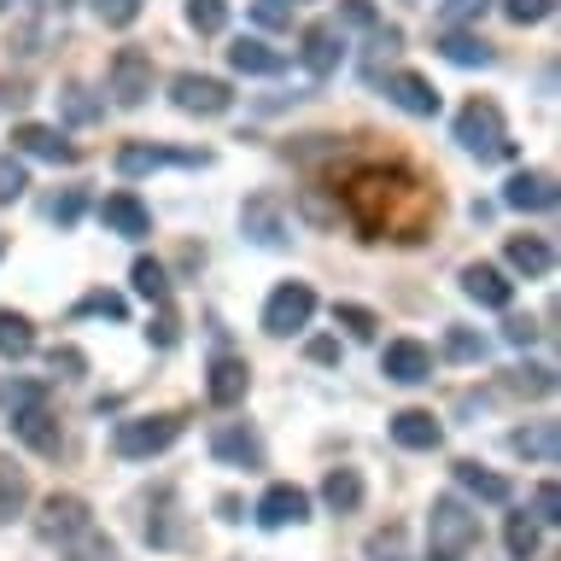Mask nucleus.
I'll return each instance as SVG.
<instances>
[{
    "label": "nucleus",
    "instance_id": "45",
    "mask_svg": "<svg viewBox=\"0 0 561 561\" xmlns=\"http://www.w3.org/2000/svg\"><path fill=\"white\" fill-rule=\"evenodd\" d=\"M82 210H88V199H82V193H77V187H70V193H65V199H59V205H53V222H65V228H70V222H77V217H82Z\"/></svg>",
    "mask_w": 561,
    "mask_h": 561
},
{
    "label": "nucleus",
    "instance_id": "39",
    "mask_svg": "<svg viewBox=\"0 0 561 561\" xmlns=\"http://www.w3.org/2000/svg\"><path fill=\"white\" fill-rule=\"evenodd\" d=\"M333 322H340V328H351V333H357V340H375V310H363V305H333Z\"/></svg>",
    "mask_w": 561,
    "mask_h": 561
},
{
    "label": "nucleus",
    "instance_id": "51",
    "mask_svg": "<svg viewBox=\"0 0 561 561\" xmlns=\"http://www.w3.org/2000/svg\"><path fill=\"white\" fill-rule=\"evenodd\" d=\"M310 357H316V363H340V345H333V340H316Z\"/></svg>",
    "mask_w": 561,
    "mask_h": 561
},
{
    "label": "nucleus",
    "instance_id": "19",
    "mask_svg": "<svg viewBox=\"0 0 561 561\" xmlns=\"http://www.w3.org/2000/svg\"><path fill=\"white\" fill-rule=\"evenodd\" d=\"M508 270L526 275V280H543L556 270V245L543 234H508Z\"/></svg>",
    "mask_w": 561,
    "mask_h": 561
},
{
    "label": "nucleus",
    "instance_id": "23",
    "mask_svg": "<svg viewBox=\"0 0 561 561\" xmlns=\"http://www.w3.org/2000/svg\"><path fill=\"white\" fill-rule=\"evenodd\" d=\"M228 65L240 70V77H280V53L270 47V42H257V35H240L234 47H228Z\"/></svg>",
    "mask_w": 561,
    "mask_h": 561
},
{
    "label": "nucleus",
    "instance_id": "21",
    "mask_svg": "<svg viewBox=\"0 0 561 561\" xmlns=\"http://www.w3.org/2000/svg\"><path fill=\"white\" fill-rule=\"evenodd\" d=\"M503 205L508 210H556V182H550V175H538V170H520V175H508Z\"/></svg>",
    "mask_w": 561,
    "mask_h": 561
},
{
    "label": "nucleus",
    "instance_id": "49",
    "mask_svg": "<svg viewBox=\"0 0 561 561\" xmlns=\"http://www.w3.org/2000/svg\"><path fill=\"white\" fill-rule=\"evenodd\" d=\"M24 100H30V88H24V82H12V77L0 82V105H24Z\"/></svg>",
    "mask_w": 561,
    "mask_h": 561
},
{
    "label": "nucleus",
    "instance_id": "29",
    "mask_svg": "<svg viewBox=\"0 0 561 561\" xmlns=\"http://www.w3.org/2000/svg\"><path fill=\"white\" fill-rule=\"evenodd\" d=\"M30 351H35V328H30V316L0 310V357L18 363V357H30Z\"/></svg>",
    "mask_w": 561,
    "mask_h": 561
},
{
    "label": "nucleus",
    "instance_id": "22",
    "mask_svg": "<svg viewBox=\"0 0 561 561\" xmlns=\"http://www.w3.org/2000/svg\"><path fill=\"white\" fill-rule=\"evenodd\" d=\"M392 438H398L403 450H438L445 427H438L433 410H398V415H392Z\"/></svg>",
    "mask_w": 561,
    "mask_h": 561
},
{
    "label": "nucleus",
    "instance_id": "11",
    "mask_svg": "<svg viewBox=\"0 0 561 561\" xmlns=\"http://www.w3.org/2000/svg\"><path fill=\"white\" fill-rule=\"evenodd\" d=\"M380 368H386V380H398V386H421V380H433V351L421 340H392Z\"/></svg>",
    "mask_w": 561,
    "mask_h": 561
},
{
    "label": "nucleus",
    "instance_id": "27",
    "mask_svg": "<svg viewBox=\"0 0 561 561\" xmlns=\"http://www.w3.org/2000/svg\"><path fill=\"white\" fill-rule=\"evenodd\" d=\"M24 503H30V473L18 468L7 450H0V526L24 515Z\"/></svg>",
    "mask_w": 561,
    "mask_h": 561
},
{
    "label": "nucleus",
    "instance_id": "8",
    "mask_svg": "<svg viewBox=\"0 0 561 561\" xmlns=\"http://www.w3.org/2000/svg\"><path fill=\"white\" fill-rule=\"evenodd\" d=\"M12 433L24 438V445H30L35 456H59V445H65L59 421H53V410H47L42 398H35V403H24V410H12Z\"/></svg>",
    "mask_w": 561,
    "mask_h": 561
},
{
    "label": "nucleus",
    "instance_id": "38",
    "mask_svg": "<svg viewBox=\"0 0 561 561\" xmlns=\"http://www.w3.org/2000/svg\"><path fill=\"white\" fill-rule=\"evenodd\" d=\"M94 12H100L105 30H129L140 18V0H94Z\"/></svg>",
    "mask_w": 561,
    "mask_h": 561
},
{
    "label": "nucleus",
    "instance_id": "32",
    "mask_svg": "<svg viewBox=\"0 0 561 561\" xmlns=\"http://www.w3.org/2000/svg\"><path fill=\"white\" fill-rule=\"evenodd\" d=\"M508 392H520V398H550V392H556V368H543V363L508 368Z\"/></svg>",
    "mask_w": 561,
    "mask_h": 561
},
{
    "label": "nucleus",
    "instance_id": "47",
    "mask_svg": "<svg viewBox=\"0 0 561 561\" xmlns=\"http://www.w3.org/2000/svg\"><path fill=\"white\" fill-rule=\"evenodd\" d=\"M53 375L77 380V375H82V351H70V345H65V351H53Z\"/></svg>",
    "mask_w": 561,
    "mask_h": 561
},
{
    "label": "nucleus",
    "instance_id": "50",
    "mask_svg": "<svg viewBox=\"0 0 561 561\" xmlns=\"http://www.w3.org/2000/svg\"><path fill=\"white\" fill-rule=\"evenodd\" d=\"M345 18L351 24H375V7H368V0H345Z\"/></svg>",
    "mask_w": 561,
    "mask_h": 561
},
{
    "label": "nucleus",
    "instance_id": "17",
    "mask_svg": "<svg viewBox=\"0 0 561 561\" xmlns=\"http://www.w3.org/2000/svg\"><path fill=\"white\" fill-rule=\"evenodd\" d=\"M386 94H392V105L410 112V117H433L438 112V88L427 77H415V70H392V77H386Z\"/></svg>",
    "mask_w": 561,
    "mask_h": 561
},
{
    "label": "nucleus",
    "instance_id": "41",
    "mask_svg": "<svg viewBox=\"0 0 561 561\" xmlns=\"http://www.w3.org/2000/svg\"><path fill=\"white\" fill-rule=\"evenodd\" d=\"M59 100H65V117H70V123H94V117H100V105L88 100V88H82V82H70Z\"/></svg>",
    "mask_w": 561,
    "mask_h": 561
},
{
    "label": "nucleus",
    "instance_id": "40",
    "mask_svg": "<svg viewBox=\"0 0 561 561\" xmlns=\"http://www.w3.org/2000/svg\"><path fill=\"white\" fill-rule=\"evenodd\" d=\"M508 24H543V18L556 12V0H503Z\"/></svg>",
    "mask_w": 561,
    "mask_h": 561
},
{
    "label": "nucleus",
    "instance_id": "13",
    "mask_svg": "<svg viewBox=\"0 0 561 561\" xmlns=\"http://www.w3.org/2000/svg\"><path fill=\"white\" fill-rule=\"evenodd\" d=\"M462 293L473 298V305H485V310H508V305H515V280H508L503 270H491V263H468V270H462Z\"/></svg>",
    "mask_w": 561,
    "mask_h": 561
},
{
    "label": "nucleus",
    "instance_id": "35",
    "mask_svg": "<svg viewBox=\"0 0 561 561\" xmlns=\"http://www.w3.org/2000/svg\"><path fill=\"white\" fill-rule=\"evenodd\" d=\"M445 351H450L456 363H480V357H485V340H480L473 328H450V333H445Z\"/></svg>",
    "mask_w": 561,
    "mask_h": 561
},
{
    "label": "nucleus",
    "instance_id": "36",
    "mask_svg": "<svg viewBox=\"0 0 561 561\" xmlns=\"http://www.w3.org/2000/svg\"><path fill=\"white\" fill-rule=\"evenodd\" d=\"M24 187H30V175H24V164H18L12 152H0V205L24 199Z\"/></svg>",
    "mask_w": 561,
    "mask_h": 561
},
{
    "label": "nucleus",
    "instance_id": "34",
    "mask_svg": "<svg viewBox=\"0 0 561 561\" xmlns=\"http://www.w3.org/2000/svg\"><path fill=\"white\" fill-rule=\"evenodd\" d=\"M368 561H410V543H403V526H386V533L368 538Z\"/></svg>",
    "mask_w": 561,
    "mask_h": 561
},
{
    "label": "nucleus",
    "instance_id": "37",
    "mask_svg": "<svg viewBox=\"0 0 561 561\" xmlns=\"http://www.w3.org/2000/svg\"><path fill=\"white\" fill-rule=\"evenodd\" d=\"M77 316H105V322H123L129 305H123L117 293H88V298H77Z\"/></svg>",
    "mask_w": 561,
    "mask_h": 561
},
{
    "label": "nucleus",
    "instance_id": "5",
    "mask_svg": "<svg viewBox=\"0 0 561 561\" xmlns=\"http://www.w3.org/2000/svg\"><path fill=\"white\" fill-rule=\"evenodd\" d=\"M310 316H316V293L305 287V280H280V287L270 293V305H263V333L287 340V333L310 328Z\"/></svg>",
    "mask_w": 561,
    "mask_h": 561
},
{
    "label": "nucleus",
    "instance_id": "20",
    "mask_svg": "<svg viewBox=\"0 0 561 561\" xmlns=\"http://www.w3.org/2000/svg\"><path fill=\"white\" fill-rule=\"evenodd\" d=\"M345 59V35L340 24H310L305 30V65H310V77H333Z\"/></svg>",
    "mask_w": 561,
    "mask_h": 561
},
{
    "label": "nucleus",
    "instance_id": "18",
    "mask_svg": "<svg viewBox=\"0 0 561 561\" xmlns=\"http://www.w3.org/2000/svg\"><path fill=\"white\" fill-rule=\"evenodd\" d=\"M508 450L526 456V462H543V468H550L556 456H561V427H556V421H526V427L508 433Z\"/></svg>",
    "mask_w": 561,
    "mask_h": 561
},
{
    "label": "nucleus",
    "instance_id": "15",
    "mask_svg": "<svg viewBox=\"0 0 561 561\" xmlns=\"http://www.w3.org/2000/svg\"><path fill=\"white\" fill-rule=\"evenodd\" d=\"M310 520V497L298 485H270L257 503V526H270V533H280V526H298Z\"/></svg>",
    "mask_w": 561,
    "mask_h": 561
},
{
    "label": "nucleus",
    "instance_id": "46",
    "mask_svg": "<svg viewBox=\"0 0 561 561\" xmlns=\"http://www.w3.org/2000/svg\"><path fill=\"white\" fill-rule=\"evenodd\" d=\"M147 340H152V345H175V316H170L164 305H158V316H152V328H147Z\"/></svg>",
    "mask_w": 561,
    "mask_h": 561
},
{
    "label": "nucleus",
    "instance_id": "6",
    "mask_svg": "<svg viewBox=\"0 0 561 561\" xmlns=\"http://www.w3.org/2000/svg\"><path fill=\"white\" fill-rule=\"evenodd\" d=\"M35 533H42L47 543H77L94 533V515H88L82 497H70V491H53V497L42 503V520H35Z\"/></svg>",
    "mask_w": 561,
    "mask_h": 561
},
{
    "label": "nucleus",
    "instance_id": "14",
    "mask_svg": "<svg viewBox=\"0 0 561 561\" xmlns=\"http://www.w3.org/2000/svg\"><path fill=\"white\" fill-rule=\"evenodd\" d=\"M205 392L217 410H234V403H245V392H252V368H245V357H217L210 363V380Z\"/></svg>",
    "mask_w": 561,
    "mask_h": 561
},
{
    "label": "nucleus",
    "instance_id": "10",
    "mask_svg": "<svg viewBox=\"0 0 561 561\" xmlns=\"http://www.w3.org/2000/svg\"><path fill=\"white\" fill-rule=\"evenodd\" d=\"M210 456L228 468H263V445H257V433L245 427V421H222L217 433H210Z\"/></svg>",
    "mask_w": 561,
    "mask_h": 561
},
{
    "label": "nucleus",
    "instance_id": "44",
    "mask_svg": "<svg viewBox=\"0 0 561 561\" xmlns=\"http://www.w3.org/2000/svg\"><path fill=\"white\" fill-rule=\"evenodd\" d=\"M533 515H538V526H556V520H561V491H556V480H543V485H538Z\"/></svg>",
    "mask_w": 561,
    "mask_h": 561
},
{
    "label": "nucleus",
    "instance_id": "9",
    "mask_svg": "<svg viewBox=\"0 0 561 561\" xmlns=\"http://www.w3.org/2000/svg\"><path fill=\"white\" fill-rule=\"evenodd\" d=\"M240 228H245V240H257V245H287V217H280V199L275 193H257V199H245L240 210Z\"/></svg>",
    "mask_w": 561,
    "mask_h": 561
},
{
    "label": "nucleus",
    "instance_id": "24",
    "mask_svg": "<svg viewBox=\"0 0 561 561\" xmlns=\"http://www.w3.org/2000/svg\"><path fill=\"white\" fill-rule=\"evenodd\" d=\"M158 164H205V152H170V147H140V140H129V147L117 152V170L123 175H147Z\"/></svg>",
    "mask_w": 561,
    "mask_h": 561
},
{
    "label": "nucleus",
    "instance_id": "33",
    "mask_svg": "<svg viewBox=\"0 0 561 561\" xmlns=\"http://www.w3.org/2000/svg\"><path fill=\"white\" fill-rule=\"evenodd\" d=\"M187 24L199 35H217L228 24V0H187Z\"/></svg>",
    "mask_w": 561,
    "mask_h": 561
},
{
    "label": "nucleus",
    "instance_id": "53",
    "mask_svg": "<svg viewBox=\"0 0 561 561\" xmlns=\"http://www.w3.org/2000/svg\"><path fill=\"white\" fill-rule=\"evenodd\" d=\"M0 12H12V0H0Z\"/></svg>",
    "mask_w": 561,
    "mask_h": 561
},
{
    "label": "nucleus",
    "instance_id": "1",
    "mask_svg": "<svg viewBox=\"0 0 561 561\" xmlns=\"http://www.w3.org/2000/svg\"><path fill=\"white\" fill-rule=\"evenodd\" d=\"M480 543V515L462 497H433L427 508V556L433 561H468Z\"/></svg>",
    "mask_w": 561,
    "mask_h": 561
},
{
    "label": "nucleus",
    "instance_id": "7",
    "mask_svg": "<svg viewBox=\"0 0 561 561\" xmlns=\"http://www.w3.org/2000/svg\"><path fill=\"white\" fill-rule=\"evenodd\" d=\"M170 100L182 105L187 117H222L228 105H234V94H228V82H217V77H199V70H182V77L170 82Z\"/></svg>",
    "mask_w": 561,
    "mask_h": 561
},
{
    "label": "nucleus",
    "instance_id": "30",
    "mask_svg": "<svg viewBox=\"0 0 561 561\" xmlns=\"http://www.w3.org/2000/svg\"><path fill=\"white\" fill-rule=\"evenodd\" d=\"M538 533H543L538 515H526V508H520V515H508V526H503L508 556H515V561H533V550H538Z\"/></svg>",
    "mask_w": 561,
    "mask_h": 561
},
{
    "label": "nucleus",
    "instance_id": "3",
    "mask_svg": "<svg viewBox=\"0 0 561 561\" xmlns=\"http://www.w3.org/2000/svg\"><path fill=\"white\" fill-rule=\"evenodd\" d=\"M175 438H182V415H135V421H117L112 450L123 462H147V456L170 450Z\"/></svg>",
    "mask_w": 561,
    "mask_h": 561
},
{
    "label": "nucleus",
    "instance_id": "48",
    "mask_svg": "<svg viewBox=\"0 0 561 561\" xmlns=\"http://www.w3.org/2000/svg\"><path fill=\"white\" fill-rule=\"evenodd\" d=\"M503 333H508V345H533V340H538V328L526 322V316H515V322H508Z\"/></svg>",
    "mask_w": 561,
    "mask_h": 561
},
{
    "label": "nucleus",
    "instance_id": "2",
    "mask_svg": "<svg viewBox=\"0 0 561 561\" xmlns=\"http://www.w3.org/2000/svg\"><path fill=\"white\" fill-rule=\"evenodd\" d=\"M456 140H462V152H473L480 164L515 158V140H508V123L497 112V100H468L462 112H456Z\"/></svg>",
    "mask_w": 561,
    "mask_h": 561
},
{
    "label": "nucleus",
    "instance_id": "12",
    "mask_svg": "<svg viewBox=\"0 0 561 561\" xmlns=\"http://www.w3.org/2000/svg\"><path fill=\"white\" fill-rule=\"evenodd\" d=\"M100 222L112 228V234H123V240H147V234H152V210L140 205L135 193H105Z\"/></svg>",
    "mask_w": 561,
    "mask_h": 561
},
{
    "label": "nucleus",
    "instance_id": "4",
    "mask_svg": "<svg viewBox=\"0 0 561 561\" xmlns=\"http://www.w3.org/2000/svg\"><path fill=\"white\" fill-rule=\"evenodd\" d=\"M105 94H112L123 112L147 105V94H152V53L117 47V53H112V70H105Z\"/></svg>",
    "mask_w": 561,
    "mask_h": 561
},
{
    "label": "nucleus",
    "instance_id": "31",
    "mask_svg": "<svg viewBox=\"0 0 561 561\" xmlns=\"http://www.w3.org/2000/svg\"><path fill=\"white\" fill-rule=\"evenodd\" d=\"M129 280H135L140 298H152V305H164V298H170V275H164V263H158V257H135Z\"/></svg>",
    "mask_w": 561,
    "mask_h": 561
},
{
    "label": "nucleus",
    "instance_id": "25",
    "mask_svg": "<svg viewBox=\"0 0 561 561\" xmlns=\"http://www.w3.org/2000/svg\"><path fill=\"white\" fill-rule=\"evenodd\" d=\"M456 485H462L468 497H480V503H508L515 497V485H508L503 473L480 468V462H456Z\"/></svg>",
    "mask_w": 561,
    "mask_h": 561
},
{
    "label": "nucleus",
    "instance_id": "16",
    "mask_svg": "<svg viewBox=\"0 0 561 561\" xmlns=\"http://www.w3.org/2000/svg\"><path fill=\"white\" fill-rule=\"evenodd\" d=\"M12 147L30 152V158H47V164H77V147H70L59 129H47V123H18Z\"/></svg>",
    "mask_w": 561,
    "mask_h": 561
},
{
    "label": "nucleus",
    "instance_id": "28",
    "mask_svg": "<svg viewBox=\"0 0 561 561\" xmlns=\"http://www.w3.org/2000/svg\"><path fill=\"white\" fill-rule=\"evenodd\" d=\"M438 53H445L450 65H462V70H485V65H491V42H480V35H462V30H445V35H438Z\"/></svg>",
    "mask_w": 561,
    "mask_h": 561
},
{
    "label": "nucleus",
    "instance_id": "42",
    "mask_svg": "<svg viewBox=\"0 0 561 561\" xmlns=\"http://www.w3.org/2000/svg\"><path fill=\"white\" fill-rule=\"evenodd\" d=\"M485 7H491V0H445V7H438V18H445V30H456V24L485 18Z\"/></svg>",
    "mask_w": 561,
    "mask_h": 561
},
{
    "label": "nucleus",
    "instance_id": "26",
    "mask_svg": "<svg viewBox=\"0 0 561 561\" xmlns=\"http://www.w3.org/2000/svg\"><path fill=\"white\" fill-rule=\"evenodd\" d=\"M322 503L333 508V515H357V508H363V473L357 468H328Z\"/></svg>",
    "mask_w": 561,
    "mask_h": 561
},
{
    "label": "nucleus",
    "instance_id": "52",
    "mask_svg": "<svg viewBox=\"0 0 561 561\" xmlns=\"http://www.w3.org/2000/svg\"><path fill=\"white\" fill-rule=\"evenodd\" d=\"M42 7H47V12H65V7H70V0H42Z\"/></svg>",
    "mask_w": 561,
    "mask_h": 561
},
{
    "label": "nucleus",
    "instance_id": "43",
    "mask_svg": "<svg viewBox=\"0 0 561 561\" xmlns=\"http://www.w3.org/2000/svg\"><path fill=\"white\" fill-rule=\"evenodd\" d=\"M252 12H257L263 30H287L293 24V0H252Z\"/></svg>",
    "mask_w": 561,
    "mask_h": 561
}]
</instances>
